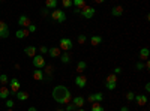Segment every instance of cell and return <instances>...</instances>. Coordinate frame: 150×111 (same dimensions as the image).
Returning <instances> with one entry per match:
<instances>
[{
    "label": "cell",
    "instance_id": "31",
    "mask_svg": "<svg viewBox=\"0 0 150 111\" xmlns=\"http://www.w3.org/2000/svg\"><path fill=\"white\" fill-rule=\"evenodd\" d=\"M39 53H41V56H44V54H47V53H48V47H45V45H42V47H39Z\"/></svg>",
    "mask_w": 150,
    "mask_h": 111
},
{
    "label": "cell",
    "instance_id": "18",
    "mask_svg": "<svg viewBox=\"0 0 150 111\" xmlns=\"http://www.w3.org/2000/svg\"><path fill=\"white\" fill-rule=\"evenodd\" d=\"M15 36L18 39H24V38H27V36H29V30L27 29H20V30H17Z\"/></svg>",
    "mask_w": 150,
    "mask_h": 111
},
{
    "label": "cell",
    "instance_id": "44",
    "mask_svg": "<svg viewBox=\"0 0 150 111\" xmlns=\"http://www.w3.org/2000/svg\"><path fill=\"white\" fill-rule=\"evenodd\" d=\"M56 111H65V108H57Z\"/></svg>",
    "mask_w": 150,
    "mask_h": 111
},
{
    "label": "cell",
    "instance_id": "21",
    "mask_svg": "<svg viewBox=\"0 0 150 111\" xmlns=\"http://www.w3.org/2000/svg\"><path fill=\"white\" fill-rule=\"evenodd\" d=\"M60 62H62L63 65L71 63V54H69V53H63V54H60Z\"/></svg>",
    "mask_w": 150,
    "mask_h": 111
},
{
    "label": "cell",
    "instance_id": "36",
    "mask_svg": "<svg viewBox=\"0 0 150 111\" xmlns=\"http://www.w3.org/2000/svg\"><path fill=\"white\" fill-rule=\"evenodd\" d=\"M27 30H29V33H35L36 32V26L35 24H30V26L27 27Z\"/></svg>",
    "mask_w": 150,
    "mask_h": 111
},
{
    "label": "cell",
    "instance_id": "45",
    "mask_svg": "<svg viewBox=\"0 0 150 111\" xmlns=\"http://www.w3.org/2000/svg\"><path fill=\"white\" fill-rule=\"evenodd\" d=\"M8 111H12V110H8Z\"/></svg>",
    "mask_w": 150,
    "mask_h": 111
},
{
    "label": "cell",
    "instance_id": "40",
    "mask_svg": "<svg viewBox=\"0 0 150 111\" xmlns=\"http://www.w3.org/2000/svg\"><path fill=\"white\" fill-rule=\"evenodd\" d=\"M144 87H146V92H150V83H146Z\"/></svg>",
    "mask_w": 150,
    "mask_h": 111
},
{
    "label": "cell",
    "instance_id": "26",
    "mask_svg": "<svg viewBox=\"0 0 150 111\" xmlns=\"http://www.w3.org/2000/svg\"><path fill=\"white\" fill-rule=\"evenodd\" d=\"M72 5L77 6V9H83V8L86 6V2H84V0H74Z\"/></svg>",
    "mask_w": 150,
    "mask_h": 111
},
{
    "label": "cell",
    "instance_id": "34",
    "mask_svg": "<svg viewBox=\"0 0 150 111\" xmlns=\"http://www.w3.org/2000/svg\"><path fill=\"white\" fill-rule=\"evenodd\" d=\"M126 99H128L129 102H131V101H134V99H135V95H134L132 92H128V95H126Z\"/></svg>",
    "mask_w": 150,
    "mask_h": 111
},
{
    "label": "cell",
    "instance_id": "5",
    "mask_svg": "<svg viewBox=\"0 0 150 111\" xmlns=\"http://www.w3.org/2000/svg\"><path fill=\"white\" fill-rule=\"evenodd\" d=\"M21 90V83H20V80L18 78H11L9 80V92L11 93H18Z\"/></svg>",
    "mask_w": 150,
    "mask_h": 111
},
{
    "label": "cell",
    "instance_id": "9",
    "mask_svg": "<svg viewBox=\"0 0 150 111\" xmlns=\"http://www.w3.org/2000/svg\"><path fill=\"white\" fill-rule=\"evenodd\" d=\"M75 84H77L80 89H84L86 86H87V77H86V75H83V74L77 75V77H75Z\"/></svg>",
    "mask_w": 150,
    "mask_h": 111
},
{
    "label": "cell",
    "instance_id": "12",
    "mask_svg": "<svg viewBox=\"0 0 150 111\" xmlns=\"http://www.w3.org/2000/svg\"><path fill=\"white\" fill-rule=\"evenodd\" d=\"M134 101L137 102V105H138V107H144L147 104V96L146 95H138V96H135Z\"/></svg>",
    "mask_w": 150,
    "mask_h": 111
},
{
    "label": "cell",
    "instance_id": "16",
    "mask_svg": "<svg viewBox=\"0 0 150 111\" xmlns=\"http://www.w3.org/2000/svg\"><path fill=\"white\" fill-rule=\"evenodd\" d=\"M48 54H50V57H53V59H57V57H60V48H57V47L48 48Z\"/></svg>",
    "mask_w": 150,
    "mask_h": 111
},
{
    "label": "cell",
    "instance_id": "4",
    "mask_svg": "<svg viewBox=\"0 0 150 111\" xmlns=\"http://www.w3.org/2000/svg\"><path fill=\"white\" fill-rule=\"evenodd\" d=\"M95 8L93 6H84L81 11H80V14H81V17L83 18H86V20H90V18H93V15H95Z\"/></svg>",
    "mask_w": 150,
    "mask_h": 111
},
{
    "label": "cell",
    "instance_id": "35",
    "mask_svg": "<svg viewBox=\"0 0 150 111\" xmlns=\"http://www.w3.org/2000/svg\"><path fill=\"white\" fill-rule=\"evenodd\" d=\"M41 15H42V17H47V15H50V11H48L47 8H42V9H41Z\"/></svg>",
    "mask_w": 150,
    "mask_h": 111
},
{
    "label": "cell",
    "instance_id": "37",
    "mask_svg": "<svg viewBox=\"0 0 150 111\" xmlns=\"http://www.w3.org/2000/svg\"><path fill=\"white\" fill-rule=\"evenodd\" d=\"M6 107L11 110L12 107H14V101H12V99H6Z\"/></svg>",
    "mask_w": 150,
    "mask_h": 111
},
{
    "label": "cell",
    "instance_id": "22",
    "mask_svg": "<svg viewBox=\"0 0 150 111\" xmlns=\"http://www.w3.org/2000/svg\"><path fill=\"white\" fill-rule=\"evenodd\" d=\"M86 68H87V63H86L84 60H80L78 63H77V72H78V75H80L81 72H84V71H86Z\"/></svg>",
    "mask_w": 150,
    "mask_h": 111
},
{
    "label": "cell",
    "instance_id": "20",
    "mask_svg": "<svg viewBox=\"0 0 150 111\" xmlns=\"http://www.w3.org/2000/svg\"><path fill=\"white\" fill-rule=\"evenodd\" d=\"M90 44H92L93 47H96V45H99V44H102V36H98V35L92 36V38H90Z\"/></svg>",
    "mask_w": 150,
    "mask_h": 111
},
{
    "label": "cell",
    "instance_id": "14",
    "mask_svg": "<svg viewBox=\"0 0 150 111\" xmlns=\"http://www.w3.org/2000/svg\"><path fill=\"white\" fill-rule=\"evenodd\" d=\"M33 80H36V81H44V80H45V74H44L41 69H35V71H33Z\"/></svg>",
    "mask_w": 150,
    "mask_h": 111
},
{
    "label": "cell",
    "instance_id": "2",
    "mask_svg": "<svg viewBox=\"0 0 150 111\" xmlns=\"http://www.w3.org/2000/svg\"><path fill=\"white\" fill-rule=\"evenodd\" d=\"M50 17H51L53 21H57V23H65L66 21V14L62 9H53L51 12H50Z\"/></svg>",
    "mask_w": 150,
    "mask_h": 111
},
{
    "label": "cell",
    "instance_id": "24",
    "mask_svg": "<svg viewBox=\"0 0 150 111\" xmlns=\"http://www.w3.org/2000/svg\"><path fill=\"white\" fill-rule=\"evenodd\" d=\"M45 8L47 9H57V0H47Z\"/></svg>",
    "mask_w": 150,
    "mask_h": 111
},
{
    "label": "cell",
    "instance_id": "42",
    "mask_svg": "<svg viewBox=\"0 0 150 111\" xmlns=\"http://www.w3.org/2000/svg\"><path fill=\"white\" fill-rule=\"evenodd\" d=\"M27 111H38V108H35V107H29Z\"/></svg>",
    "mask_w": 150,
    "mask_h": 111
},
{
    "label": "cell",
    "instance_id": "29",
    "mask_svg": "<svg viewBox=\"0 0 150 111\" xmlns=\"http://www.w3.org/2000/svg\"><path fill=\"white\" fill-rule=\"evenodd\" d=\"M77 41H78V44H86V41H87V36H86V35H80L78 38H77Z\"/></svg>",
    "mask_w": 150,
    "mask_h": 111
},
{
    "label": "cell",
    "instance_id": "27",
    "mask_svg": "<svg viewBox=\"0 0 150 111\" xmlns=\"http://www.w3.org/2000/svg\"><path fill=\"white\" fill-rule=\"evenodd\" d=\"M90 111H104V107L101 105V102H95V104H92Z\"/></svg>",
    "mask_w": 150,
    "mask_h": 111
},
{
    "label": "cell",
    "instance_id": "33",
    "mask_svg": "<svg viewBox=\"0 0 150 111\" xmlns=\"http://www.w3.org/2000/svg\"><path fill=\"white\" fill-rule=\"evenodd\" d=\"M62 5H63V8H71L72 6V2H71V0H63Z\"/></svg>",
    "mask_w": 150,
    "mask_h": 111
},
{
    "label": "cell",
    "instance_id": "10",
    "mask_svg": "<svg viewBox=\"0 0 150 111\" xmlns=\"http://www.w3.org/2000/svg\"><path fill=\"white\" fill-rule=\"evenodd\" d=\"M18 24L21 26V29H23V27H29L30 24H32V20H30L27 15H21V17L18 18Z\"/></svg>",
    "mask_w": 150,
    "mask_h": 111
},
{
    "label": "cell",
    "instance_id": "19",
    "mask_svg": "<svg viewBox=\"0 0 150 111\" xmlns=\"http://www.w3.org/2000/svg\"><path fill=\"white\" fill-rule=\"evenodd\" d=\"M17 95V99L18 101H21V102H24V101H27L29 99V93L27 92H23V90H20L18 93H15Z\"/></svg>",
    "mask_w": 150,
    "mask_h": 111
},
{
    "label": "cell",
    "instance_id": "8",
    "mask_svg": "<svg viewBox=\"0 0 150 111\" xmlns=\"http://www.w3.org/2000/svg\"><path fill=\"white\" fill-rule=\"evenodd\" d=\"M9 36V27L5 21H0V39H6Z\"/></svg>",
    "mask_w": 150,
    "mask_h": 111
},
{
    "label": "cell",
    "instance_id": "23",
    "mask_svg": "<svg viewBox=\"0 0 150 111\" xmlns=\"http://www.w3.org/2000/svg\"><path fill=\"white\" fill-rule=\"evenodd\" d=\"M149 54H150V51H149V48H141L140 50V60H147L149 59Z\"/></svg>",
    "mask_w": 150,
    "mask_h": 111
},
{
    "label": "cell",
    "instance_id": "41",
    "mask_svg": "<svg viewBox=\"0 0 150 111\" xmlns=\"http://www.w3.org/2000/svg\"><path fill=\"white\" fill-rule=\"evenodd\" d=\"M120 111H129V107L125 105V107H122V108H120Z\"/></svg>",
    "mask_w": 150,
    "mask_h": 111
},
{
    "label": "cell",
    "instance_id": "11",
    "mask_svg": "<svg viewBox=\"0 0 150 111\" xmlns=\"http://www.w3.org/2000/svg\"><path fill=\"white\" fill-rule=\"evenodd\" d=\"M72 104L75 105V108H83V107H84V104H86V99H84L83 96H74Z\"/></svg>",
    "mask_w": 150,
    "mask_h": 111
},
{
    "label": "cell",
    "instance_id": "17",
    "mask_svg": "<svg viewBox=\"0 0 150 111\" xmlns=\"http://www.w3.org/2000/svg\"><path fill=\"white\" fill-rule=\"evenodd\" d=\"M111 15L112 17H122L123 15V8L119 5V6H114L111 9Z\"/></svg>",
    "mask_w": 150,
    "mask_h": 111
},
{
    "label": "cell",
    "instance_id": "13",
    "mask_svg": "<svg viewBox=\"0 0 150 111\" xmlns=\"http://www.w3.org/2000/svg\"><path fill=\"white\" fill-rule=\"evenodd\" d=\"M9 95H11V92H9V87H6V86H2L0 87V99H9Z\"/></svg>",
    "mask_w": 150,
    "mask_h": 111
},
{
    "label": "cell",
    "instance_id": "39",
    "mask_svg": "<svg viewBox=\"0 0 150 111\" xmlns=\"http://www.w3.org/2000/svg\"><path fill=\"white\" fill-rule=\"evenodd\" d=\"M120 72H122V68H120V66H116V68H114V74H116V75H119Z\"/></svg>",
    "mask_w": 150,
    "mask_h": 111
},
{
    "label": "cell",
    "instance_id": "7",
    "mask_svg": "<svg viewBox=\"0 0 150 111\" xmlns=\"http://www.w3.org/2000/svg\"><path fill=\"white\" fill-rule=\"evenodd\" d=\"M87 101H89L90 104H95V102H102L104 101V93L98 92V93H92L89 98H87Z\"/></svg>",
    "mask_w": 150,
    "mask_h": 111
},
{
    "label": "cell",
    "instance_id": "6",
    "mask_svg": "<svg viewBox=\"0 0 150 111\" xmlns=\"http://www.w3.org/2000/svg\"><path fill=\"white\" fill-rule=\"evenodd\" d=\"M33 66H35V69L44 68V66H45V57L41 56V54H36V56L33 57Z\"/></svg>",
    "mask_w": 150,
    "mask_h": 111
},
{
    "label": "cell",
    "instance_id": "25",
    "mask_svg": "<svg viewBox=\"0 0 150 111\" xmlns=\"http://www.w3.org/2000/svg\"><path fill=\"white\" fill-rule=\"evenodd\" d=\"M105 83H110V84H117V75H116V74H110V75L105 78Z\"/></svg>",
    "mask_w": 150,
    "mask_h": 111
},
{
    "label": "cell",
    "instance_id": "15",
    "mask_svg": "<svg viewBox=\"0 0 150 111\" xmlns=\"http://www.w3.org/2000/svg\"><path fill=\"white\" fill-rule=\"evenodd\" d=\"M24 53H26V56H29V57H35L36 56V47H33V45H29V47H26L24 48Z\"/></svg>",
    "mask_w": 150,
    "mask_h": 111
},
{
    "label": "cell",
    "instance_id": "30",
    "mask_svg": "<svg viewBox=\"0 0 150 111\" xmlns=\"http://www.w3.org/2000/svg\"><path fill=\"white\" fill-rule=\"evenodd\" d=\"M105 87L108 90H116L117 89V84H110V83H105Z\"/></svg>",
    "mask_w": 150,
    "mask_h": 111
},
{
    "label": "cell",
    "instance_id": "43",
    "mask_svg": "<svg viewBox=\"0 0 150 111\" xmlns=\"http://www.w3.org/2000/svg\"><path fill=\"white\" fill-rule=\"evenodd\" d=\"M75 111H86V110H84V108H77Z\"/></svg>",
    "mask_w": 150,
    "mask_h": 111
},
{
    "label": "cell",
    "instance_id": "28",
    "mask_svg": "<svg viewBox=\"0 0 150 111\" xmlns=\"http://www.w3.org/2000/svg\"><path fill=\"white\" fill-rule=\"evenodd\" d=\"M0 84H2V86L9 84V78H8V75H5V74H2V75H0Z\"/></svg>",
    "mask_w": 150,
    "mask_h": 111
},
{
    "label": "cell",
    "instance_id": "3",
    "mask_svg": "<svg viewBox=\"0 0 150 111\" xmlns=\"http://www.w3.org/2000/svg\"><path fill=\"white\" fill-rule=\"evenodd\" d=\"M59 48H60V51L63 50L65 53H69L71 48H72V41L69 38H62L59 41Z\"/></svg>",
    "mask_w": 150,
    "mask_h": 111
},
{
    "label": "cell",
    "instance_id": "1",
    "mask_svg": "<svg viewBox=\"0 0 150 111\" xmlns=\"http://www.w3.org/2000/svg\"><path fill=\"white\" fill-rule=\"evenodd\" d=\"M71 98H72L71 96V90L66 87V86H63V84H59V86H56V87L53 89V99L57 104H60V105L69 104Z\"/></svg>",
    "mask_w": 150,
    "mask_h": 111
},
{
    "label": "cell",
    "instance_id": "32",
    "mask_svg": "<svg viewBox=\"0 0 150 111\" xmlns=\"http://www.w3.org/2000/svg\"><path fill=\"white\" fill-rule=\"evenodd\" d=\"M77 108H75V105L74 104H66V108H65V111H75Z\"/></svg>",
    "mask_w": 150,
    "mask_h": 111
},
{
    "label": "cell",
    "instance_id": "38",
    "mask_svg": "<svg viewBox=\"0 0 150 111\" xmlns=\"http://www.w3.org/2000/svg\"><path fill=\"white\" fill-rule=\"evenodd\" d=\"M135 68L138 69V71H143V69H144V65H143V62H138V63L135 65Z\"/></svg>",
    "mask_w": 150,
    "mask_h": 111
}]
</instances>
